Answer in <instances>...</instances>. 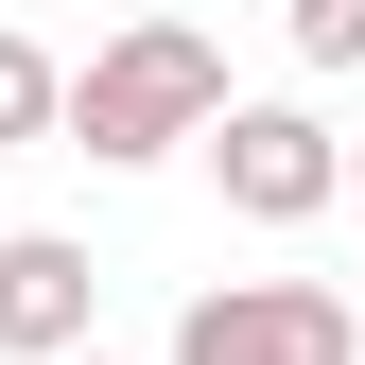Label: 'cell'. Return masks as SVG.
Wrapping results in <instances>:
<instances>
[{
	"instance_id": "7a4b0ae2",
	"label": "cell",
	"mask_w": 365,
	"mask_h": 365,
	"mask_svg": "<svg viewBox=\"0 0 365 365\" xmlns=\"http://www.w3.org/2000/svg\"><path fill=\"white\" fill-rule=\"evenodd\" d=\"M174 365H365V313L331 279H209L174 313Z\"/></svg>"
},
{
	"instance_id": "277c9868",
	"label": "cell",
	"mask_w": 365,
	"mask_h": 365,
	"mask_svg": "<svg viewBox=\"0 0 365 365\" xmlns=\"http://www.w3.org/2000/svg\"><path fill=\"white\" fill-rule=\"evenodd\" d=\"M87 313H105V261L70 244V226H35V244H0V348L18 365H70Z\"/></svg>"
},
{
	"instance_id": "8992f818",
	"label": "cell",
	"mask_w": 365,
	"mask_h": 365,
	"mask_svg": "<svg viewBox=\"0 0 365 365\" xmlns=\"http://www.w3.org/2000/svg\"><path fill=\"white\" fill-rule=\"evenodd\" d=\"M296 53L313 70H365V0H296Z\"/></svg>"
},
{
	"instance_id": "5b68a950",
	"label": "cell",
	"mask_w": 365,
	"mask_h": 365,
	"mask_svg": "<svg viewBox=\"0 0 365 365\" xmlns=\"http://www.w3.org/2000/svg\"><path fill=\"white\" fill-rule=\"evenodd\" d=\"M0 140H70V70L35 35H0Z\"/></svg>"
},
{
	"instance_id": "52a82bcc",
	"label": "cell",
	"mask_w": 365,
	"mask_h": 365,
	"mask_svg": "<svg viewBox=\"0 0 365 365\" xmlns=\"http://www.w3.org/2000/svg\"><path fill=\"white\" fill-rule=\"evenodd\" d=\"M348 192H365V140H348Z\"/></svg>"
},
{
	"instance_id": "ba28073f",
	"label": "cell",
	"mask_w": 365,
	"mask_h": 365,
	"mask_svg": "<svg viewBox=\"0 0 365 365\" xmlns=\"http://www.w3.org/2000/svg\"><path fill=\"white\" fill-rule=\"evenodd\" d=\"M70 365H105V348H70Z\"/></svg>"
},
{
	"instance_id": "6da1fadb",
	"label": "cell",
	"mask_w": 365,
	"mask_h": 365,
	"mask_svg": "<svg viewBox=\"0 0 365 365\" xmlns=\"http://www.w3.org/2000/svg\"><path fill=\"white\" fill-rule=\"evenodd\" d=\"M226 122V53L192 18H122L105 53L70 70V140L105 157V174H140V157H174V140H209Z\"/></svg>"
},
{
	"instance_id": "3957f363",
	"label": "cell",
	"mask_w": 365,
	"mask_h": 365,
	"mask_svg": "<svg viewBox=\"0 0 365 365\" xmlns=\"http://www.w3.org/2000/svg\"><path fill=\"white\" fill-rule=\"evenodd\" d=\"M209 174H226L244 226H313V209L348 192V140H331L313 105H226V122H209Z\"/></svg>"
}]
</instances>
